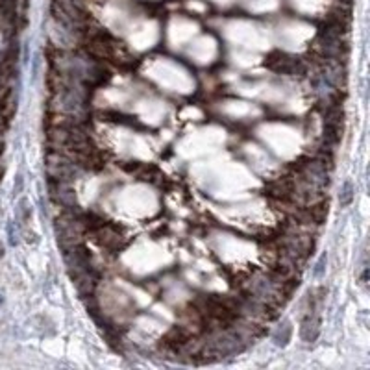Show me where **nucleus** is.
I'll list each match as a JSON object with an SVG mask.
<instances>
[{"instance_id": "obj_1", "label": "nucleus", "mask_w": 370, "mask_h": 370, "mask_svg": "<svg viewBox=\"0 0 370 370\" xmlns=\"http://www.w3.org/2000/svg\"><path fill=\"white\" fill-rule=\"evenodd\" d=\"M320 310H322V296L315 298V295H311L310 293V307L305 310L300 328L302 340H305V343H313V340H317V337H319L320 324H322Z\"/></svg>"}, {"instance_id": "obj_2", "label": "nucleus", "mask_w": 370, "mask_h": 370, "mask_svg": "<svg viewBox=\"0 0 370 370\" xmlns=\"http://www.w3.org/2000/svg\"><path fill=\"white\" fill-rule=\"evenodd\" d=\"M354 196H355L354 184H352L350 180H346L345 184H343V187H340V195H339L340 208H348V205L354 202Z\"/></svg>"}, {"instance_id": "obj_4", "label": "nucleus", "mask_w": 370, "mask_h": 370, "mask_svg": "<svg viewBox=\"0 0 370 370\" xmlns=\"http://www.w3.org/2000/svg\"><path fill=\"white\" fill-rule=\"evenodd\" d=\"M324 265H326V255H322L319 260V263H317V269H315V276H320L322 272H324Z\"/></svg>"}, {"instance_id": "obj_3", "label": "nucleus", "mask_w": 370, "mask_h": 370, "mask_svg": "<svg viewBox=\"0 0 370 370\" xmlns=\"http://www.w3.org/2000/svg\"><path fill=\"white\" fill-rule=\"evenodd\" d=\"M291 333H293V328H291V324L289 322H283V324H280V328L276 330L274 343L278 346H287V343L291 340Z\"/></svg>"}]
</instances>
